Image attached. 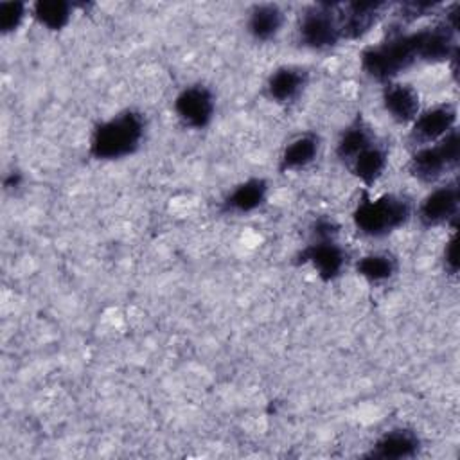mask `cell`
I'll return each mask as SVG.
<instances>
[{"label": "cell", "instance_id": "obj_20", "mask_svg": "<svg viewBox=\"0 0 460 460\" xmlns=\"http://www.w3.org/2000/svg\"><path fill=\"white\" fill-rule=\"evenodd\" d=\"M72 4L63 0H38L31 5V16L47 31H63L72 20Z\"/></svg>", "mask_w": 460, "mask_h": 460}, {"label": "cell", "instance_id": "obj_10", "mask_svg": "<svg viewBox=\"0 0 460 460\" xmlns=\"http://www.w3.org/2000/svg\"><path fill=\"white\" fill-rule=\"evenodd\" d=\"M385 2H349L338 4L341 40H359L368 34L383 16Z\"/></svg>", "mask_w": 460, "mask_h": 460}, {"label": "cell", "instance_id": "obj_4", "mask_svg": "<svg viewBox=\"0 0 460 460\" xmlns=\"http://www.w3.org/2000/svg\"><path fill=\"white\" fill-rule=\"evenodd\" d=\"M460 160V135L455 128L438 142L415 147L408 160V172L422 181L435 183L458 165Z\"/></svg>", "mask_w": 460, "mask_h": 460}, {"label": "cell", "instance_id": "obj_12", "mask_svg": "<svg viewBox=\"0 0 460 460\" xmlns=\"http://www.w3.org/2000/svg\"><path fill=\"white\" fill-rule=\"evenodd\" d=\"M420 438L410 428H392L379 435L370 449L365 453L367 458H379V460H402L413 458L420 451Z\"/></svg>", "mask_w": 460, "mask_h": 460}, {"label": "cell", "instance_id": "obj_18", "mask_svg": "<svg viewBox=\"0 0 460 460\" xmlns=\"http://www.w3.org/2000/svg\"><path fill=\"white\" fill-rule=\"evenodd\" d=\"M377 135L374 129L365 122L361 115H358L354 120H350L340 133L336 142V156L338 160L347 165L359 151H363L367 146H370Z\"/></svg>", "mask_w": 460, "mask_h": 460}, {"label": "cell", "instance_id": "obj_3", "mask_svg": "<svg viewBox=\"0 0 460 460\" xmlns=\"http://www.w3.org/2000/svg\"><path fill=\"white\" fill-rule=\"evenodd\" d=\"M410 198L395 192L370 196L363 192L352 210L354 228L370 239H383L402 228L413 216Z\"/></svg>", "mask_w": 460, "mask_h": 460}, {"label": "cell", "instance_id": "obj_5", "mask_svg": "<svg viewBox=\"0 0 460 460\" xmlns=\"http://www.w3.org/2000/svg\"><path fill=\"white\" fill-rule=\"evenodd\" d=\"M298 41L311 50H329L341 41L338 4H314L307 7L296 25Z\"/></svg>", "mask_w": 460, "mask_h": 460}, {"label": "cell", "instance_id": "obj_7", "mask_svg": "<svg viewBox=\"0 0 460 460\" xmlns=\"http://www.w3.org/2000/svg\"><path fill=\"white\" fill-rule=\"evenodd\" d=\"M456 106L451 102H438L426 110H420L415 120L410 124V146L415 149L438 142L456 128Z\"/></svg>", "mask_w": 460, "mask_h": 460}, {"label": "cell", "instance_id": "obj_17", "mask_svg": "<svg viewBox=\"0 0 460 460\" xmlns=\"http://www.w3.org/2000/svg\"><path fill=\"white\" fill-rule=\"evenodd\" d=\"M284 11L277 4H255L246 16V32L259 43L271 41L284 27Z\"/></svg>", "mask_w": 460, "mask_h": 460}, {"label": "cell", "instance_id": "obj_8", "mask_svg": "<svg viewBox=\"0 0 460 460\" xmlns=\"http://www.w3.org/2000/svg\"><path fill=\"white\" fill-rule=\"evenodd\" d=\"M296 262L309 264L323 282L336 280L347 264V252L338 237H311L298 255Z\"/></svg>", "mask_w": 460, "mask_h": 460}, {"label": "cell", "instance_id": "obj_19", "mask_svg": "<svg viewBox=\"0 0 460 460\" xmlns=\"http://www.w3.org/2000/svg\"><path fill=\"white\" fill-rule=\"evenodd\" d=\"M397 270V257L390 252H372L356 261V273L370 284L388 282L395 277Z\"/></svg>", "mask_w": 460, "mask_h": 460}, {"label": "cell", "instance_id": "obj_21", "mask_svg": "<svg viewBox=\"0 0 460 460\" xmlns=\"http://www.w3.org/2000/svg\"><path fill=\"white\" fill-rule=\"evenodd\" d=\"M27 13H31V5L25 2H0V32L4 36L16 32Z\"/></svg>", "mask_w": 460, "mask_h": 460}, {"label": "cell", "instance_id": "obj_14", "mask_svg": "<svg viewBox=\"0 0 460 460\" xmlns=\"http://www.w3.org/2000/svg\"><path fill=\"white\" fill-rule=\"evenodd\" d=\"M345 167L367 189L374 187L383 178L388 167V147L385 146V142L376 138L370 146L359 151Z\"/></svg>", "mask_w": 460, "mask_h": 460}, {"label": "cell", "instance_id": "obj_1", "mask_svg": "<svg viewBox=\"0 0 460 460\" xmlns=\"http://www.w3.org/2000/svg\"><path fill=\"white\" fill-rule=\"evenodd\" d=\"M147 131L146 115L138 110L128 108L104 120H101L90 137V156L101 162L122 160L135 155Z\"/></svg>", "mask_w": 460, "mask_h": 460}, {"label": "cell", "instance_id": "obj_15", "mask_svg": "<svg viewBox=\"0 0 460 460\" xmlns=\"http://www.w3.org/2000/svg\"><path fill=\"white\" fill-rule=\"evenodd\" d=\"M268 190L270 185L264 178L252 176L237 183L221 199V210L226 214H250L266 203Z\"/></svg>", "mask_w": 460, "mask_h": 460}, {"label": "cell", "instance_id": "obj_6", "mask_svg": "<svg viewBox=\"0 0 460 460\" xmlns=\"http://www.w3.org/2000/svg\"><path fill=\"white\" fill-rule=\"evenodd\" d=\"M172 110L183 126L190 129H205L216 115L214 92L201 83L187 84L176 93Z\"/></svg>", "mask_w": 460, "mask_h": 460}, {"label": "cell", "instance_id": "obj_22", "mask_svg": "<svg viewBox=\"0 0 460 460\" xmlns=\"http://www.w3.org/2000/svg\"><path fill=\"white\" fill-rule=\"evenodd\" d=\"M442 261H444V270L449 275H456L458 271V259H456V234L446 241V246L442 250Z\"/></svg>", "mask_w": 460, "mask_h": 460}, {"label": "cell", "instance_id": "obj_11", "mask_svg": "<svg viewBox=\"0 0 460 460\" xmlns=\"http://www.w3.org/2000/svg\"><path fill=\"white\" fill-rule=\"evenodd\" d=\"M381 104L394 122L410 126L420 111V95L413 84L395 79L383 84Z\"/></svg>", "mask_w": 460, "mask_h": 460}, {"label": "cell", "instance_id": "obj_16", "mask_svg": "<svg viewBox=\"0 0 460 460\" xmlns=\"http://www.w3.org/2000/svg\"><path fill=\"white\" fill-rule=\"evenodd\" d=\"M320 137L316 133L305 131L291 138L280 156H279V171L280 172H295L309 167L320 155Z\"/></svg>", "mask_w": 460, "mask_h": 460}, {"label": "cell", "instance_id": "obj_2", "mask_svg": "<svg viewBox=\"0 0 460 460\" xmlns=\"http://www.w3.org/2000/svg\"><path fill=\"white\" fill-rule=\"evenodd\" d=\"M361 70L379 83H390L413 65L420 63L419 29L394 32L386 40L367 47L359 56Z\"/></svg>", "mask_w": 460, "mask_h": 460}, {"label": "cell", "instance_id": "obj_13", "mask_svg": "<svg viewBox=\"0 0 460 460\" xmlns=\"http://www.w3.org/2000/svg\"><path fill=\"white\" fill-rule=\"evenodd\" d=\"M309 83L305 68L296 65H284L275 68L266 79V95L277 104H289L296 101Z\"/></svg>", "mask_w": 460, "mask_h": 460}, {"label": "cell", "instance_id": "obj_9", "mask_svg": "<svg viewBox=\"0 0 460 460\" xmlns=\"http://www.w3.org/2000/svg\"><path fill=\"white\" fill-rule=\"evenodd\" d=\"M458 205H460L458 185L455 181H449L429 190L420 199L413 214L417 216L419 223L424 228H437V226L456 221Z\"/></svg>", "mask_w": 460, "mask_h": 460}, {"label": "cell", "instance_id": "obj_23", "mask_svg": "<svg viewBox=\"0 0 460 460\" xmlns=\"http://www.w3.org/2000/svg\"><path fill=\"white\" fill-rule=\"evenodd\" d=\"M7 178H11V181H9V180H4L5 189H16V187H20V183H22V174H20V172L14 171V174H9Z\"/></svg>", "mask_w": 460, "mask_h": 460}]
</instances>
